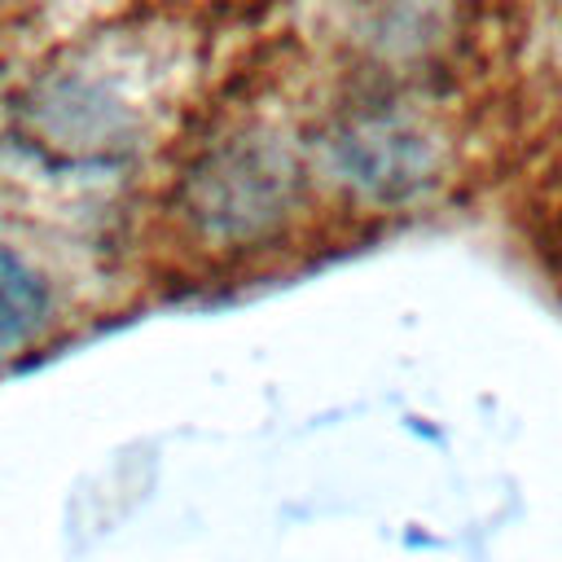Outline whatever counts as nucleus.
Returning <instances> with one entry per match:
<instances>
[{"mask_svg":"<svg viewBox=\"0 0 562 562\" xmlns=\"http://www.w3.org/2000/svg\"><path fill=\"white\" fill-rule=\"evenodd\" d=\"M303 110L246 92L184 149L167 211L180 241L215 263H255L294 246L321 215Z\"/></svg>","mask_w":562,"mask_h":562,"instance_id":"nucleus-1","label":"nucleus"},{"mask_svg":"<svg viewBox=\"0 0 562 562\" xmlns=\"http://www.w3.org/2000/svg\"><path fill=\"white\" fill-rule=\"evenodd\" d=\"M303 136L321 202L347 215H413L452 184L461 162L439 79L351 61L303 110Z\"/></svg>","mask_w":562,"mask_h":562,"instance_id":"nucleus-2","label":"nucleus"},{"mask_svg":"<svg viewBox=\"0 0 562 562\" xmlns=\"http://www.w3.org/2000/svg\"><path fill=\"white\" fill-rule=\"evenodd\" d=\"M18 123L26 145L48 162L119 167L145 145L149 105L110 66L61 61L26 88Z\"/></svg>","mask_w":562,"mask_h":562,"instance_id":"nucleus-3","label":"nucleus"},{"mask_svg":"<svg viewBox=\"0 0 562 562\" xmlns=\"http://www.w3.org/2000/svg\"><path fill=\"white\" fill-rule=\"evenodd\" d=\"M53 321V290L40 268L0 246V356L31 347Z\"/></svg>","mask_w":562,"mask_h":562,"instance_id":"nucleus-4","label":"nucleus"},{"mask_svg":"<svg viewBox=\"0 0 562 562\" xmlns=\"http://www.w3.org/2000/svg\"><path fill=\"white\" fill-rule=\"evenodd\" d=\"M558 255H562V215H558Z\"/></svg>","mask_w":562,"mask_h":562,"instance_id":"nucleus-5","label":"nucleus"}]
</instances>
